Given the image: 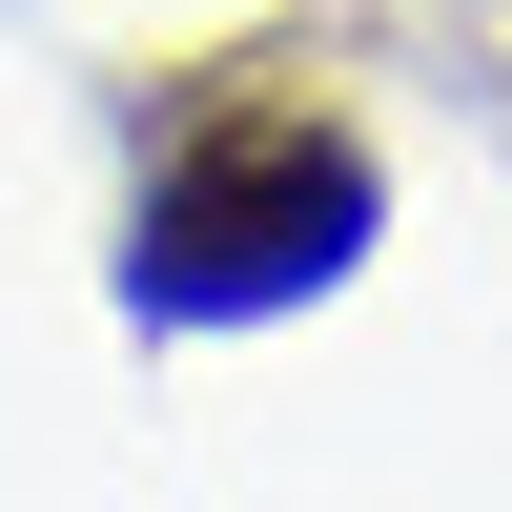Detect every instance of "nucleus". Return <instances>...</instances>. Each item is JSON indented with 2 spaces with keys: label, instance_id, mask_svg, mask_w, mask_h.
Returning a JSON list of instances; mask_svg holds the SVG:
<instances>
[{
  "label": "nucleus",
  "instance_id": "obj_1",
  "mask_svg": "<svg viewBox=\"0 0 512 512\" xmlns=\"http://www.w3.org/2000/svg\"><path fill=\"white\" fill-rule=\"evenodd\" d=\"M369 226H390V164H369L349 103H185L144 205H123V308L144 328H267L308 287H349Z\"/></svg>",
  "mask_w": 512,
  "mask_h": 512
}]
</instances>
